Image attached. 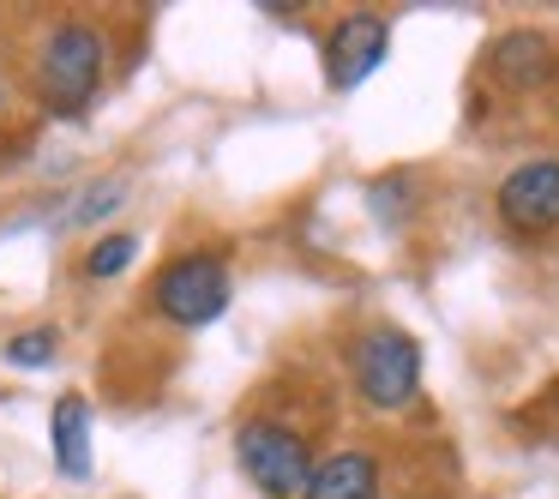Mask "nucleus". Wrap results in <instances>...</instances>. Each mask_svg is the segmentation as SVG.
Instances as JSON below:
<instances>
[{"instance_id":"9d476101","label":"nucleus","mask_w":559,"mask_h":499,"mask_svg":"<svg viewBox=\"0 0 559 499\" xmlns=\"http://www.w3.org/2000/svg\"><path fill=\"white\" fill-rule=\"evenodd\" d=\"M133 235H103L97 247H91V259H85V271L91 277H121L127 265H133Z\"/></svg>"},{"instance_id":"1a4fd4ad","label":"nucleus","mask_w":559,"mask_h":499,"mask_svg":"<svg viewBox=\"0 0 559 499\" xmlns=\"http://www.w3.org/2000/svg\"><path fill=\"white\" fill-rule=\"evenodd\" d=\"M493 73L506 85H542L554 73V43L535 37V31H511V37L493 43Z\"/></svg>"},{"instance_id":"7ed1b4c3","label":"nucleus","mask_w":559,"mask_h":499,"mask_svg":"<svg viewBox=\"0 0 559 499\" xmlns=\"http://www.w3.org/2000/svg\"><path fill=\"white\" fill-rule=\"evenodd\" d=\"M355 385H361V397L373 409H403L415 397V385H421V349H415V337H403V331L361 337V349H355Z\"/></svg>"},{"instance_id":"423d86ee","label":"nucleus","mask_w":559,"mask_h":499,"mask_svg":"<svg viewBox=\"0 0 559 499\" xmlns=\"http://www.w3.org/2000/svg\"><path fill=\"white\" fill-rule=\"evenodd\" d=\"M385 49H391L385 19L349 13L337 31H331V43H325V79H331V91H355L379 61H385Z\"/></svg>"},{"instance_id":"f8f14e48","label":"nucleus","mask_w":559,"mask_h":499,"mask_svg":"<svg viewBox=\"0 0 559 499\" xmlns=\"http://www.w3.org/2000/svg\"><path fill=\"white\" fill-rule=\"evenodd\" d=\"M121 199H127V187H121V181H103V187H91V193L73 205V223H97V217H109V211L121 205Z\"/></svg>"},{"instance_id":"f03ea898","label":"nucleus","mask_w":559,"mask_h":499,"mask_svg":"<svg viewBox=\"0 0 559 499\" xmlns=\"http://www.w3.org/2000/svg\"><path fill=\"white\" fill-rule=\"evenodd\" d=\"M235 458L241 470L259 482L265 499H301L307 482H313V458H307V439L289 433L277 421H247L235 433Z\"/></svg>"},{"instance_id":"39448f33","label":"nucleus","mask_w":559,"mask_h":499,"mask_svg":"<svg viewBox=\"0 0 559 499\" xmlns=\"http://www.w3.org/2000/svg\"><path fill=\"white\" fill-rule=\"evenodd\" d=\"M499 217L518 235H547L559 229V163H523L499 181Z\"/></svg>"},{"instance_id":"6e6552de","label":"nucleus","mask_w":559,"mask_h":499,"mask_svg":"<svg viewBox=\"0 0 559 499\" xmlns=\"http://www.w3.org/2000/svg\"><path fill=\"white\" fill-rule=\"evenodd\" d=\"M49 433H55V463H61V475L67 482H85L91 475V409H85V397L55 403Z\"/></svg>"},{"instance_id":"9b49d317","label":"nucleus","mask_w":559,"mask_h":499,"mask_svg":"<svg viewBox=\"0 0 559 499\" xmlns=\"http://www.w3.org/2000/svg\"><path fill=\"white\" fill-rule=\"evenodd\" d=\"M55 349H61V343H55V331L37 325V331H19V337L7 343V361H13V367H49Z\"/></svg>"},{"instance_id":"f257e3e1","label":"nucleus","mask_w":559,"mask_h":499,"mask_svg":"<svg viewBox=\"0 0 559 499\" xmlns=\"http://www.w3.org/2000/svg\"><path fill=\"white\" fill-rule=\"evenodd\" d=\"M103 67H109L103 31H91V25H61V31H49V43H43V61H37L43 103H49L55 115H85L91 97L103 91Z\"/></svg>"},{"instance_id":"20e7f679","label":"nucleus","mask_w":559,"mask_h":499,"mask_svg":"<svg viewBox=\"0 0 559 499\" xmlns=\"http://www.w3.org/2000/svg\"><path fill=\"white\" fill-rule=\"evenodd\" d=\"M157 307L175 325H211L229 307V271L205 253H187L157 271Z\"/></svg>"},{"instance_id":"0eeeda50","label":"nucleus","mask_w":559,"mask_h":499,"mask_svg":"<svg viewBox=\"0 0 559 499\" xmlns=\"http://www.w3.org/2000/svg\"><path fill=\"white\" fill-rule=\"evenodd\" d=\"M379 494V463L367 451H337L313 470L301 499H373Z\"/></svg>"}]
</instances>
